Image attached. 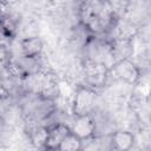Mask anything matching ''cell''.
Returning a JSON list of instances; mask_svg holds the SVG:
<instances>
[{
  "instance_id": "6da1fadb",
  "label": "cell",
  "mask_w": 151,
  "mask_h": 151,
  "mask_svg": "<svg viewBox=\"0 0 151 151\" xmlns=\"http://www.w3.org/2000/svg\"><path fill=\"white\" fill-rule=\"evenodd\" d=\"M96 93L90 88H79L73 101V112L76 116L90 114L94 106Z\"/></svg>"
},
{
  "instance_id": "7a4b0ae2",
  "label": "cell",
  "mask_w": 151,
  "mask_h": 151,
  "mask_svg": "<svg viewBox=\"0 0 151 151\" xmlns=\"http://www.w3.org/2000/svg\"><path fill=\"white\" fill-rule=\"evenodd\" d=\"M70 129H71V132L76 134L78 138H80L81 140H86L94 137L96 123L90 114L77 116Z\"/></svg>"
},
{
  "instance_id": "3957f363",
  "label": "cell",
  "mask_w": 151,
  "mask_h": 151,
  "mask_svg": "<svg viewBox=\"0 0 151 151\" xmlns=\"http://www.w3.org/2000/svg\"><path fill=\"white\" fill-rule=\"evenodd\" d=\"M113 73L116 74L117 78L126 81V83H136L139 78V70L137 66L130 61L129 59H120L118 60L112 68Z\"/></svg>"
},
{
  "instance_id": "277c9868",
  "label": "cell",
  "mask_w": 151,
  "mask_h": 151,
  "mask_svg": "<svg viewBox=\"0 0 151 151\" xmlns=\"http://www.w3.org/2000/svg\"><path fill=\"white\" fill-rule=\"evenodd\" d=\"M71 132V129L65 124H54L47 129V138L45 143V149L47 151H58L59 145L65 139V137Z\"/></svg>"
},
{
  "instance_id": "5b68a950",
  "label": "cell",
  "mask_w": 151,
  "mask_h": 151,
  "mask_svg": "<svg viewBox=\"0 0 151 151\" xmlns=\"http://www.w3.org/2000/svg\"><path fill=\"white\" fill-rule=\"evenodd\" d=\"M80 151H113L112 138L111 136H100L86 139V143H83Z\"/></svg>"
},
{
  "instance_id": "8992f818",
  "label": "cell",
  "mask_w": 151,
  "mask_h": 151,
  "mask_svg": "<svg viewBox=\"0 0 151 151\" xmlns=\"http://www.w3.org/2000/svg\"><path fill=\"white\" fill-rule=\"evenodd\" d=\"M113 150L116 151H130L133 147V134L127 131H116L111 134Z\"/></svg>"
},
{
  "instance_id": "52a82bcc",
  "label": "cell",
  "mask_w": 151,
  "mask_h": 151,
  "mask_svg": "<svg viewBox=\"0 0 151 151\" xmlns=\"http://www.w3.org/2000/svg\"><path fill=\"white\" fill-rule=\"evenodd\" d=\"M20 48L25 58H37L42 50V42L39 38H26L20 42Z\"/></svg>"
},
{
  "instance_id": "ba28073f",
  "label": "cell",
  "mask_w": 151,
  "mask_h": 151,
  "mask_svg": "<svg viewBox=\"0 0 151 151\" xmlns=\"http://www.w3.org/2000/svg\"><path fill=\"white\" fill-rule=\"evenodd\" d=\"M83 147V140L76 134L70 132L58 147V151H80Z\"/></svg>"
},
{
  "instance_id": "9c48e42d",
  "label": "cell",
  "mask_w": 151,
  "mask_h": 151,
  "mask_svg": "<svg viewBox=\"0 0 151 151\" xmlns=\"http://www.w3.org/2000/svg\"><path fill=\"white\" fill-rule=\"evenodd\" d=\"M46 138H47V129H44V127L37 129L32 134V140H33L34 145H37V146H44L45 147Z\"/></svg>"
}]
</instances>
